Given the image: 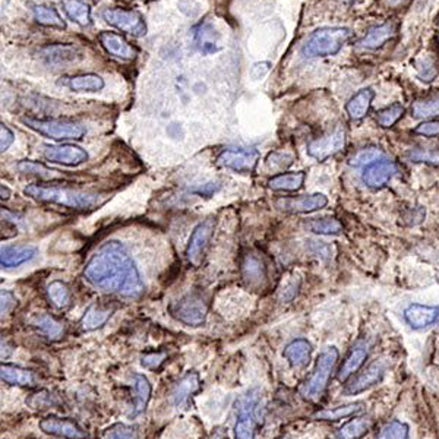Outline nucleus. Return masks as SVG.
Wrapping results in <instances>:
<instances>
[{"label":"nucleus","mask_w":439,"mask_h":439,"mask_svg":"<svg viewBox=\"0 0 439 439\" xmlns=\"http://www.w3.org/2000/svg\"><path fill=\"white\" fill-rule=\"evenodd\" d=\"M84 276L88 283L106 293H116L132 299L143 293V283L136 263L128 249L117 241L107 242L94 253L85 266Z\"/></svg>","instance_id":"nucleus-1"},{"label":"nucleus","mask_w":439,"mask_h":439,"mask_svg":"<svg viewBox=\"0 0 439 439\" xmlns=\"http://www.w3.org/2000/svg\"><path fill=\"white\" fill-rule=\"evenodd\" d=\"M25 195L40 202L56 203L61 207H66L76 211H90L96 210L107 201L106 195L96 192L79 191L74 188H65L59 185H29L24 189Z\"/></svg>","instance_id":"nucleus-2"},{"label":"nucleus","mask_w":439,"mask_h":439,"mask_svg":"<svg viewBox=\"0 0 439 439\" xmlns=\"http://www.w3.org/2000/svg\"><path fill=\"white\" fill-rule=\"evenodd\" d=\"M340 353L337 347L330 345L324 351H321L315 362L312 373L303 380L299 387V394L302 398L309 401L319 400L328 388L330 379L335 370Z\"/></svg>","instance_id":"nucleus-3"},{"label":"nucleus","mask_w":439,"mask_h":439,"mask_svg":"<svg viewBox=\"0 0 439 439\" xmlns=\"http://www.w3.org/2000/svg\"><path fill=\"white\" fill-rule=\"evenodd\" d=\"M353 33L348 28L343 26H327L319 28L302 47V53L306 57H326L337 54L344 44H347Z\"/></svg>","instance_id":"nucleus-4"},{"label":"nucleus","mask_w":439,"mask_h":439,"mask_svg":"<svg viewBox=\"0 0 439 439\" xmlns=\"http://www.w3.org/2000/svg\"><path fill=\"white\" fill-rule=\"evenodd\" d=\"M21 122L47 138L54 141H79L85 136L86 129L78 122L62 119H36V117H22Z\"/></svg>","instance_id":"nucleus-5"},{"label":"nucleus","mask_w":439,"mask_h":439,"mask_svg":"<svg viewBox=\"0 0 439 439\" xmlns=\"http://www.w3.org/2000/svg\"><path fill=\"white\" fill-rule=\"evenodd\" d=\"M261 404V393L258 390L248 391L238 403L236 422L233 428L234 439H255L259 425L258 408Z\"/></svg>","instance_id":"nucleus-6"},{"label":"nucleus","mask_w":439,"mask_h":439,"mask_svg":"<svg viewBox=\"0 0 439 439\" xmlns=\"http://www.w3.org/2000/svg\"><path fill=\"white\" fill-rule=\"evenodd\" d=\"M171 315L189 327L205 324L208 315V303L199 293H188L171 306Z\"/></svg>","instance_id":"nucleus-7"},{"label":"nucleus","mask_w":439,"mask_h":439,"mask_svg":"<svg viewBox=\"0 0 439 439\" xmlns=\"http://www.w3.org/2000/svg\"><path fill=\"white\" fill-rule=\"evenodd\" d=\"M345 141L347 135L344 128L337 126L334 131L312 139L308 143V154L318 161H326L345 148Z\"/></svg>","instance_id":"nucleus-8"},{"label":"nucleus","mask_w":439,"mask_h":439,"mask_svg":"<svg viewBox=\"0 0 439 439\" xmlns=\"http://www.w3.org/2000/svg\"><path fill=\"white\" fill-rule=\"evenodd\" d=\"M103 18L109 25L117 28L122 33L131 34L133 37H143L146 34L145 19L135 11L122 8L106 9L103 12Z\"/></svg>","instance_id":"nucleus-9"},{"label":"nucleus","mask_w":439,"mask_h":439,"mask_svg":"<svg viewBox=\"0 0 439 439\" xmlns=\"http://www.w3.org/2000/svg\"><path fill=\"white\" fill-rule=\"evenodd\" d=\"M276 208L286 214H309L326 208L328 198L324 193L302 195V196H280L274 201Z\"/></svg>","instance_id":"nucleus-10"},{"label":"nucleus","mask_w":439,"mask_h":439,"mask_svg":"<svg viewBox=\"0 0 439 439\" xmlns=\"http://www.w3.org/2000/svg\"><path fill=\"white\" fill-rule=\"evenodd\" d=\"M384 375H385L384 363L380 360H375L347 380V384L343 388V394L347 397L362 394L366 390L379 384L380 380H383Z\"/></svg>","instance_id":"nucleus-11"},{"label":"nucleus","mask_w":439,"mask_h":439,"mask_svg":"<svg viewBox=\"0 0 439 439\" xmlns=\"http://www.w3.org/2000/svg\"><path fill=\"white\" fill-rule=\"evenodd\" d=\"M214 228H216L214 218H207L193 228L186 248V258L193 267L201 266L205 249H207L214 234Z\"/></svg>","instance_id":"nucleus-12"},{"label":"nucleus","mask_w":439,"mask_h":439,"mask_svg":"<svg viewBox=\"0 0 439 439\" xmlns=\"http://www.w3.org/2000/svg\"><path fill=\"white\" fill-rule=\"evenodd\" d=\"M259 153L255 148H227L217 157V164L238 173H252Z\"/></svg>","instance_id":"nucleus-13"},{"label":"nucleus","mask_w":439,"mask_h":439,"mask_svg":"<svg viewBox=\"0 0 439 439\" xmlns=\"http://www.w3.org/2000/svg\"><path fill=\"white\" fill-rule=\"evenodd\" d=\"M400 173V167L395 161L385 158H380L368 167H365L362 173V182L372 189L384 188L393 178Z\"/></svg>","instance_id":"nucleus-14"},{"label":"nucleus","mask_w":439,"mask_h":439,"mask_svg":"<svg viewBox=\"0 0 439 439\" xmlns=\"http://www.w3.org/2000/svg\"><path fill=\"white\" fill-rule=\"evenodd\" d=\"M44 158L50 163L75 167L88 160V153L74 143L47 145L44 146Z\"/></svg>","instance_id":"nucleus-15"},{"label":"nucleus","mask_w":439,"mask_h":439,"mask_svg":"<svg viewBox=\"0 0 439 439\" xmlns=\"http://www.w3.org/2000/svg\"><path fill=\"white\" fill-rule=\"evenodd\" d=\"M40 429L51 436L62 439H88L90 435L85 432L76 422L56 416H47L41 419Z\"/></svg>","instance_id":"nucleus-16"},{"label":"nucleus","mask_w":439,"mask_h":439,"mask_svg":"<svg viewBox=\"0 0 439 439\" xmlns=\"http://www.w3.org/2000/svg\"><path fill=\"white\" fill-rule=\"evenodd\" d=\"M407 326L413 330H425L439 321V306L412 303L403 312Z\"/></svg>","instance_id":"nucleus-17"},{"label":"nucleus","mask_w":439,"mask_h":439,"mask_svg":"<svg viewBox=\"0 0 439 439\" xmlns=\"http://www.w3.org/2000/svg\"><path fill=\"white\" fill-rule=\"evenodd\" d=\"M369 350H370L369 344L358 343L353 348L348 351L343 365L340 366L337 372V379L341 384H345L351 376H355L362 369V366L369 358Z\"/></svg>","instance_id":"nucleus-18"},{"label":"nucleus","mask_w":439,"mask_h":439,"mask_svg":"<svg viewBox=\"0 0 439 439\" xmlns=\"http://www.w3.org/2000/svg\"><path fill=\"white\" fill-rule=\"evenodd\" d=\"M398 33V24L395 21H388L383 25L370 28L366 36L358 43L363 50H378L384 47L387 43L394 40Z\"/></svg>","instance_id":"nucleus-19"},{"label":"nucleus","mask_w":439,"mask_h":439,"mask_svg":"<svg viewBox=\"0 0 439 439\" xmlns=\"http://www.w3.org/2000/svg\"><path fill=\"white\" fill-rule=\"evenodd\" d=\"M43 61L50 65H66L79 62L84 57L82 51L74 44H50L40 50Z\"/></svg>","instance_id":"nucleus-20"},{"label":"nucleus","mask_w":439,"mask_h":439,"mask_svg":"<svg viewBox=\"0 0 439 439\" xmlns=\"http://www.w3.org/2000/svg\"><path fill=\"white\" fill-rule=\"evenodd\" d=\"M99 41L107 53L121 59V61H133V59L138 56L136 49L132 47L122 36L116 33L103 31L99 36Z\"/></svg>","instance_id":"nucleus-21"},{"label":"nucleus","mask_w":439,"mask_h":439,"mask_svg":"<svg viewBox=\"0 0 439 439\" xmlns=\"http://www.w3.org/2000/svg\"><path fill=\"white\" fill-rule=\"evenodd\" d=\"M241 273L245 283L249 284L251 287H259L267 280L266 263H263V261L259 256L253 253H248L243 256L241 263Z\"/></svg>","instance_id":"nucleus-22"},{"label":"nucleus","mask_w":439,"mask_h":439,"mask_svg":"<svg viewBox=\"0 0 439 439\" xmlns=\"http://www.w3.org/2000/svg\"><path fill=\"white\" fill-rule=\"evenodd\" d=\"M201 388V379L196 372L186 373L171 390L170 400L174 407H181L189 401V398Z\"/></svg>","instance_id":"nucleus-23"},{"label":"nucleus","mask_w":439,"mask_h":439,"mask_svg":"<svg viewBox=\"0 0 439 439\" xmlns=\"http://www.w3.org/2000/svg\"><path fill=\"white\" fill-rule=\"evenodd\" d=\"M132 385H133V391H135V400H133V407L131 412V418H136L139 415H142L146 405L150 403L151 398V384L148 378L141 373H133L132 375Z\"/></svg>","instance_id":"nucleus-24"},{"label":"nucleus","mask_w":439,"mask_h":439,"mask_svg":"<svg viewBox=\"0 0 439 439\" xmlns=\"http://www.w3.org/2000/svg\"><path fill=\"white\" fill-rule=\"evenodd\" d=\"M312 355V344L305 338H296L288 343L283 351V356L293 368H305Z\"/></svg>","instance_id":"nucleus-25"},{"label":"nucleus","mask_w":439,"mask_h":439,"mask_svg":"<svg viewBox=\"0 0 439 439\" xmlns=\"http://www.w3.org/2000/svg\"><path fill=\"white\" fill-rule=\"evenodd\" d=\"M375 99V91L372 88H362L345 104V111L350 116V119L360 121L369 113L372 101Z\"/></svg>","instance_id":"nucleus-26"},{"label":"nucleus","mask_w":439,"mask_h":439,"mask_svg":"<svg viewBox=\"0 0 439 439\" xmlns=\"http://www.w3.org/2000/svg\"><path fill=\"white\" fill-rule=\"evenodd\" d=\"M37 249L33 246H5L0 255V263L4 268H14L34 259Z\"/></svg>","instance_id":"nucleus-27"},{"label":"nucleus","mask_w":439,"mask_h":439,"mask_svg":"<svg viewBox=\"0 0 439 439\" xmlns=\"http://www.w3.org/2000/svg\"><path fill=\"white\" fill-rule=\"evenodd\" d=\"M306 179L305 171H295V173H281L267 182L268 188L274 192H296L303 188Z\"/></svg>","instance_id":"nucleus-28"},{"label":"nucleus","mask_w":439,"mask_h":439,"mask_svg":"<svg viewBox=\"0 0 439 439\" xmlns=\"http://www.w3.org/2000/svg\"><path fill=\"white\" fill-rule=\"evenodd\" d=\"M0 376H2L4 383L9 385L33 387L36 384V376L31 370L15 365H8V363L2 365V368H0Z\"/></svg>","instance_id":"nucleus-29"},{"label":"nucleus","mask_w":439,"mask_h":439,"mask_svg":"<svg viewBox=\"0 0 439 439\" xmlns=\"http://www.w3.org/2000/svg\"><path fill=\"white\" fill-rule=\"evenodd\" d=\"M363 410V403H351L344 404L333 408H324L312 415V419L315 420H324V422H337L341 419H347L360 413Z\"/></svg>","instance_id":"nucleus-30"},{"label":"nucleus","mask_w":439,"mask_h":439,"mask_svg":"<svg viewBox=\"0 0 439 439\" xmlns=\"http://www.w3.org/2000/svg\"><path fill=\"white\" fill-rule=\"evenodd\" d=\"M372 426L373 420L369 416H356L337 430L335 439H362L369 433Z\"/></svg>","instance_id":"nucleus-31"},{"label":"nucleus","mask_w":439,"mask_h":439,"mask_svg":"<svg viewBox=\"0 0 439 439\" xmlns=\"http://www.w3.org/2000/svg\"><path fill=\"white\" fill-rule=\"evenodd\" d=\"M62 8L66 16L79 26L91 25V8L82 0H62Z\"/></svg>","instance_id":"nucleus-32"},{"label":"nucleus","mask_w":439,"mask_h":439,"mask_svg":"<svg viewBox=\"0 0 439 439\" xmlns=\"http://www.w3.org/2000/svg\"><path fill=\"white\" fill-rule=\"evenodd\" d=\"M68 86L75 93H97L104 88V79L97 74H82L72 76Z\"/></svg>","instance_id":"nucleus-33"},{"label":"nucleus","mask_w":439,"mask_h":439,"mask_svg":"<svg viewBox=\"0 0 439 439\" xmlns=\"http://www.w3.org/2000/svg\"><path fill=\"white\" fill-rule=\"evenodd\" d=\"M111 313H113V311H110V309H103V308H99V306H90L85 311V313L81 319V327H82L84 331L99 330L103 326H106V322L111 318Z\"/></svg>","instance_id":"nucleus-34"},{"label":"nucleus","mask_w":439,"mask_h":439,"mask_svg":"<svg viewBox=\"0 0 439 439\" xmlns=\"http://www.w3.org/2000/svg\"><path fill=\"white\" fill-rule=\"evenodd\" d=\"M33 326L41 333L44 334L47 338L50 340H57L61 338L65 334V327L64 324H61L57 319H54L53 316L47 315V313H41L37 315L33 319Z\"/></svg>","instance_id":"nucleus-35"},{"label":"nucleus","mask_w":439,"mask_h":439,"mask_svg":"<svg viewBox=\"0 0 439 439\" xmlns=\"http://www.w3.org/2000/svg\"><path fill=\"white\" fill-rule=\"evenodd\" d=\"M412 116L416 119H433L439 117V94L419 99L412 106Z\"/></svg>","instance_id":"nucleus-36"},{"label":"nucleus","mask_w":439,"mask_h":439,"mask_svg":"<svg viewBox=\"0 0 439 439\" xmlns=\"http://www.w3.org/2000/svg\"><path fill=\"white\" fill-rule=\"evenodd\" d=\"M195 41L205 53H213L218 50V34L210 24H201L195 28Z\"/></svg>","instance_id":"nucleus-37"},{"label":"nucleus","mask_w":439,"mask_h":439,"mask_svg":"<svg viewBox=\"0 0 439 439\" xmlns=\"http://www.w3.org/2000/svg\"><path fill=\"white\" fill-rule=\"evenodd\" d=\"M33 14H34L36 22L43 26H51V28H59V29L66 28V22L62 19V16L59 15V12L53 6L37 5L33 8Z\"/></svg>","instance_id":"nucleus-38"},{"label":"nucleus","mask_w":439,"mask_h":439,"mask_svg":"<svg viewBox=\"0 0 439 439\" xmlns=\"http://www.w3.org/2000/svg\"><path fill=\"white\" fill-rule=\"evenodd\" d=\"M47 296L51 305L57 309H66L71 305V291L64 281H51L47 286Z\"/></svg>","instance_id":"nucleus-39"},{"label":"nucleus","mask_w":439,"mask_h":439,"mask_svg":"<svg viewBox=\"0 0 439 439\" xmlns=\"http://www.w3.org/2000/svg\"><path fill=\"white\" fill-rule=\"evenodd\" d=\"M380 158H385V153L383 150L378 148V146H365V148H360L359 151H356L353 156L350 157L348 164L356 168L368 167L369 164Z\"/></svg>","instance_id":"nucleus-40"},{"label":"nucleus","mask_w":439,"mask_h":439,"mask_svg":"<svg viewBox=\"0 0 439 439\" xmlns=\"http://www.w3.org/2000/svg\"><path fill=\"white\" fill-rule=\"evenodd\" d=\"M308 228L312 233L316 234H340L344 230V226L340 220L334 218V217H326V218H315L311 220L308 224Z\"/></svg>","instance_id":"nucleus-41"},{"label":"nucleus","mask_w":439,"mask_h":439,"mask_svg":"<svg viewBox=\"0 0 439 439\" xmlns=\"http://www.w3.org/2000/svg\"><path fill=\"white\" fill-rule=\"evenodd\" d=\"M405 158L412 163H425L433 167H439V150L415 146L405 153Z\"/></svg>","instance_id":"nucleus-42"},{"label":"nucleus","mask_w":439,"mask_h":439,"mask_svg":"<svg viewBox=\"0 0 439 439\" xmlns=\"http://www.w3.org/2000/svg\"><path fill=\"white\" fill-rule=\"evenodd\" d=\"M410 428L401 420H390L379 429L376 439H408Z\"/></svg>","instance_id":"nucleus-43"},{"label":"nucleus","mask_w":439,"mask_h":439,"mask_svg":"<svg viewBox=\"0 0 439 439\" xmlns=\"http://www.w3.org/2000/svg\"><path fill=\"white\" fill-rule=\"evenodd\" d=\"M405 110L400 103H394L385 109H383L380 111H378L376 114V122L380 128H393L401 117L404 116Z\"/></svg>","instance_id":"nucleus-44"},{"label":"nucleus","mask_w":439,"mask_h":439,"mask_svg":"<svg viewBox=\"0 0 439 439\" xmlns=\"http://www.w3.org/2000/svg\"><path fill=\"white\" fill-rule=\"evenodd\" d=\"M18 170L24 174H29V176H37V178L40 179H44V181H53L56 176H57V171L56 170H50L49 167H46L44 164L41 163H37V161H31V160H24V161H19L18 163Z\"/></svg>","instance_id":"nucleus-45"},{"label":"nucleus","mask_w":439,"mask_h":439,"mask_svg":"<svg viewBox=\"0 0 439 439\" xmlns=\"http://www.w3.org/2000/svg\"><path fill=\"white\" fill-rule=\"evenodd\" d=\"M139 432L136 426L125 425V423H116L107 429L104 433V439H138Z\"/></svg>","instance_id":"nucleus-46"},{"label":"nucleus","mask_w":439,"mask_h":439,"mask_svg":"<svg viewBox=\"0 0 439 439\" xmlns=\"http://www.w3.org/2000/svg\"><path fill=\"white\" fill-rule=\"evenodd\" d=\"M293 161H295V156L293 154L284 151H274L268 154L266 164L273 171H281L288 168L293 164Z\"/></svg>","instance_id":"nucleus-47"},{"label":"nucleus","mask_w":439,"mask_h":439,"mask_svg":"<svg viewBox=\"0 0 439 439\" xmlns=\"http://www.w3.org/2000/svg\"><path fill=\"white\" fill-rule=\"evenodd\" d=\"M26 404L34 408V410H43V408H49V407H56L61 404V401L57 400L56 395L50 394L49 391H40L33 394L26 400Z\"/></svg>","instance_id":"nucleus-48"},{"label":"nucleus","mask_w":439,"mask_h":439,"mask_svg":"<svg viewBox=\"0 0 439 439\" xmlns=\"http://www.w3.org/2000/svg\"><path fill=\"white\" fill-rule=\"evenodd\" d=\"M419 79L423 82H432L438 76V64L435 62V59L430 56H426L419 65Z\"/></svg>","instance_id":"nucleus-49"},{"label":"nucleus","mask_w":439,"mask_h":439,"mask_svg":"<svg viewBox=\"0 0 439 439\" xmlns=\"http://www.w3.org/2000/svg\"><path fill=\"white\" fill-rule=\"evenodd\" d=\"M413 133L420 135V136H426V138L439 136V121H436V119L425 121L423 123H420L419 126L415 128Z\"/></svg>","instance_id":"nucleus-50"},{"label":"nucleus","mask_w":439,"mask_h":439,"mask_svg":"<svg viewBox=\"0 0 439 439\" xmlns=\"http://www.w3.org/2000/svg\"><path fill=\"white\" fill-rule=\"evenodd\" d=\"M167 355L166 353H150V355H143L141 358V365L146 369H158L164 360H166Z\"/></svg>","instance_id":"nucleus-51"},{"label":"nucleus","mask_w":439,"mask_h":439,"mask_svg":"<svg viewBox=\"0 0 439 439\" xmlns=\"http://www.w3.org/2000/svg\"><path fill=\"white\" fill-rule=\"evenodd\" d=\"M0 298H2V315H8L16 308L18 302H16V298L14 296V293L8 290H2V296Z\"/></svg>","instance_id":"nucleus-52"},{"label":"nucleus","mask_w":439,"mask_h":439,"mask_svg":"<svg viewBox=\"0 0 439 439\" xmlns=\"http://www.w3.org/2000/svg\"><path fill=\"white\" fill-rule=\"evenodd\" d=\"M0 133H2V142H0V150L2 153H5L9 146L12 145V142L15 141V135L14 132L6 126V125H0Z\"/></svg>","instance_id":"nucleus-53"},{"label":"nucleus","mask_w":439,"mask_h":439,"mask_svg":"<svg viewBox=\"0 0 439 439\" xmlns=\"http://www.w3.org/2000/svg\"><path fill=\"white\" fill-rule=\"evenodd\" d=\"M299 286H301V281H291L288 283L284 288H283V295H281V301L284 302H290L296 298L298 291H299Z\"/></svg>","instance_id":"nucleus-54"},{"label":"nucleus","mask_w":439,"mask_h":439,"mask_svg":"<svg viewBox=\"0 0 439 439\" xmlns=\"http://www.w3.org/2000/svg\"><path fill=\"white\" fill-rule=\"evenodd\" d=\"M270 64L268 62H261V64H256L253 65L252 71H251V75L253 79H261L263 75H266L268 71H270Z\"/></svg>","instance_id":"nucleus-55"},{"label":"nucleus","mask_w":439,"mask_h":439,"mask_svg":"<svg viewBox=\"0 0 439 439\" xmlns=\"http://www.w3.org/2000/svg\"><path fill=\"white\" fill-rule=\"evenodd\" d=\"M0 192H2V199H8L11 196V192L5 185H2V189H0Z\"/></svg>","instance_id":"nucleus-56"},{"label":"nucleus","mask_w":439,"mask_h":439,"mask_svg":"<svg viewBox=\"0 0 439 439\" xmlns=\"http://www.w3.org/2000/svg\"><path fill=\"white\" fill-rule=\"evenodd\" d=\"M405 2V0H388V5L391 6H398V5H403Z\"/></svg>","instance_id":"nucleus-57"},{"label":"nucleus","mask_w":439,"mask_h":439,"mask_svg":"<svg viewBox=\"0 0 439 439\" xmlns=\"http://www.w3.org/2000/svg\"><path fill=\"white\" fill-rule=\"evenodd\" d=\"M343 2H345V4H353L355 0H343Z\"/></svg>","instance_id":"nucleus-58"}]
</instances>
